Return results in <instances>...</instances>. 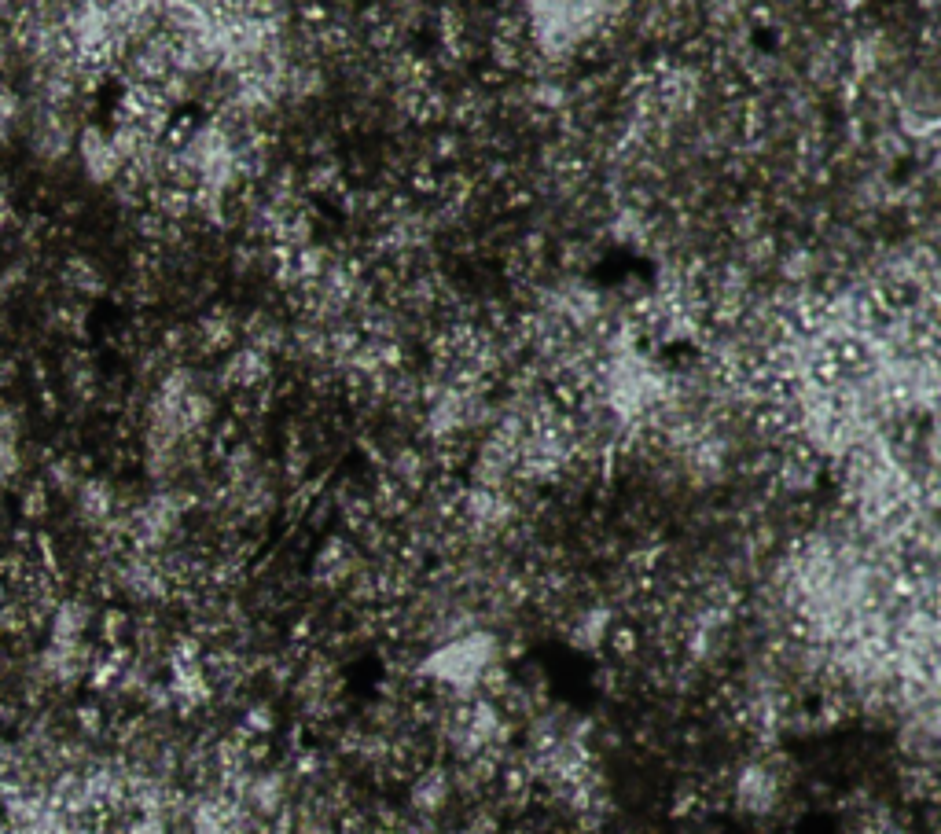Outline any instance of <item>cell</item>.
Returning a JSON list of instances; mask_svg holds the SVG:
<instances>
[{
	"label": "cell",
	"instance_id": "cell-1",
	"mask_svg": "<svg viewBox=\"0 0 941 834\" xmlns=\"http://www.w3.org/2000/svg\"><path fill=\"white\" fill-rule=\"evenodd\" d=\"M493 665H500L497 636L493 632H464V636H453L442 647H434L423 658L420 673L453 691H475L482 688V680Z\"/></svg>",
	"mask_w": 941,
	"mask_h": 834
},
{
	"label": "cell",
	"instance_id": "cell-2",
	"mask_svg": "<svg viewBox=\"0 0 941 834\" xmlns=\"http://www.w3.org/2000/svg\"><path fill=\"white\" fill-rule=\"evenodd\" d=\"M81 155H85V173H89V181H96V184L118 181V173H122V166H125L122 158L114 155L111 136H103L100 125L81 129Z\"/></svg>",
	"mask_w": 941,
	"mask_h": 834
},
{
	"label": "cell",
	"instance_id": "cell-3",
	"mask_svg": "<svg viewBox=\"0 0 941 834\" xmlns=\"http://www.w3.org/2000/svg\"><path fill=\"white\" fill-rule=\"evenodd\" d=\"M273 379V368H269V357L258 350H236L232 361L225 364V386H239V390H258V386H269Z\"/></svg>",
	"mask_w": 941,
	"mask_h": 834
},
{
	"label": "cell",
	"instance_id": "cell-4",
	"mask_svg": "<svg viewBox=\"0 0 941 834\" xmlns=\"http://www.w3.org/2000/svg\"><path fill=\"white\" fill-rule=\"evenodd\" d=\"M92 621V610L89 603H81V599H67V603H59L56 614H52V640L59 643V647H70V643H81V632L89 629Z\"/></svg>",
	"mask_w": 941,
	"mask_h": 834
},
{
	"label": "cell",
	"instance_id": "cell-5",
	"mask_svg": "<svg viewBox=\"0 0 941 834\" xmlns=\"http://www.w3.org/2000/svg\"><path fill=\"white\" fill-rule=\"evenodd\" d=\"M449 794H453V783H449L442 768H427L412 783V805L420 812H438L449 801Z\"/></svg>",
	"mask_w": 941,
	"mask_h": 834
},
{
	"label": "cell",
	"instance_id": "cell-6",
	"mask_svg": "<svg viewBox=\"0 0 941 834\" xmlns=\"http://www.w3.org/2000/svg\"><path fill=\"white\" fill-rule=\"evenodd\" d=\"M148 203L155 214H162L166 221H177V217L192 214V192H184V188H177V184H151L148 192Z\"/></svg>",
	"mask_w": 941,
	"mask_h": 834
},
{
	"label": "cell",
	"instance_id": "cell-7",
	"mask_svg": "<svg viewBox=\"0 0 941 834\" xmlns=\"http://www.w3.org/2000/svg\"><path fill=\"white\" fill-rule=\"evenodd\" d=\"M81 515L96 526H107L114 519V493L107 482H81Z\"/></svg>",
	"mask_w": 941,
	"mask_h": 834
},
{
	"label": "cell",
	"instance_id": "cell-8",
	"mask_svg": "<svg viewBox=\"0 0 941 834\" xmlns=\"http://www.w3.org/2000/svg\"><path fill=\"white\" fill-rule=\"evenodd\" d=\"M59 276H63V283H67V287H74V291L103 294L100 272L92 269L85 258H67V261H63V269H59Z\"/></svg>",
	"mask_w": 941,
	"mask_h": 834
},
{
	"label": "cell",
	"instance_id": "cell-9",
	"mask_svg": "<svg viewBox=\"0 0 941 834\" xmlns=\"http://www.w3.org/2000/svg\"><path fill=\"white\" fill-rule=\"evenodd\" d=\"M247 798L254 801V809H258V812L273 816V812L280 809V801H284V779H280V776L254 779V783L247 787Z\"/></svg>",
	"mask_w": 941,
	"mask_h": 834
},
{
	"label": "cell",
	"instance_id": "cell-10",
	"mask_svg": "<svg viewBox=\"0 0 941 834\" xmlns=\"http://www.w3.org/2000/svg\"><path fill=\"white\" fill-rule=\"evenodd\" d=\"M48 478H52V485H59L63 493H74L81 485V474H78V467H74V460H52L48 463Z\"/></svg>",
	"mask_w": 941,
	"mask_h": 834
},
{
	"label": "cell",
	"instance_id": "cell-11",
	"mask_svg": "<svg viewBox=\"0 0 941 834\" xmlns=\"http://www.w3.org/2000/svg\"><path fill=\"white\" fill-rule=\"evenodd\" d=\"M19 511H23V519H45V515H48L45 485H41V482L30 485V489L23 493V500H19Z\"/></svg>",
	"mask_w": 941,
	"mask_h": 834
},
{
	"label": "cell",
	"instance_id": "cell-12",
	"mask_svg": "<svg viewBox=\"0 0 941 834\" xmlns=\"http://www.w3.org/2000/svg\"><path fill=\"white\" fill-rule=\"evenodd\" d=\"M166 228H170V221H166L162 214H155V210L137 217V232L144 239H155V243H162V239H166Z\"/></svg>",
	"mask_w": 941,
	"mask_h": 834
},
{
	"label": "cell",
	"instance_id": "cell-13",
	"mask_svg": "<svg viewBox=\"0 0 941 834\" xmlns=\"http://www.w3.org/2000/svg\"><path fill=\"white\" fill-rule=\"evenodd\" d=\"M273 724H276V717H273V710H269V706H254V710L247 713V732L250 735L273 732Z\"/></svg>",
	"mask_w": 941,
	"mask_h": 834
},
{
	"label": "cell",
	"instance_id": "cell-14",
	"mask_svg": "<svg viewBox=\"0 0 941 834\" xmlns=\"http://www.w3.org/2000/svg\"><path fill=\"white\" fill-rule=\"evenodd\" d=\"M125 625H129V618H125L122 610H107V614H103V640L118 643V640H122Z\"/></svg>",
	"mask_w": 941,
	"mask_h": 834
},
{
	"label": "cell",
	"instance_id": "cell-15",
	"mask_svg": "<svg viewBox=\"0 0 941 834\" xmlns=\"http://www.w3.org/2000/svg\"><path fill=\"white\" fill-rule=\"evenodd\" d=\"M15 471H19V452L12 441H0V482H8Z\"/></svg>",
	"mask_w": 941,
	"mask_h": 834
},
{
	"label": "cell",
	"instance_id": "cell-16",
	"mask_svg": "<svg viewBox=\"0 0 941 834\" xmlns=\"http://www.w3.org/2000/svg\"><path fill=\"white\" fill-rule=\"evenodd\" d=\"M78 724H81V732H85V735H100L103 732V717H100V710H96V706H81V710H78Z\"/></svg>",
	"mask_w": 941,
	"mask_h": 834
},
{
	"label": "cell",
	"instance_id": "cell-17",
	"mask_svg": "<svg viewBox=\"0 0 941 834\" xmlns=\"http://www.w3.org/2000/svg\"><path fill=\"white\" fill-rule=\"evenodd\" d=\"M15 430H19V423H15V412L0 408V441H12Z\"/></svg>",
	"mask_w": 941,
	"mask_h": 834
},
{
	"label": "cell",
	"instance_id": "cell-18",
	"mask_svg": "<svg viewBox=\"0 0 941 834\" xmlns=\"http://www.w3.org/2000/svg\"><path fill=\"white\" fill-rule=\"evenodd\" d=\"M8 217H12V214H8V195L0 192V228H4V221H8Z\"/></svg>",
	"mask_w": 941,
	"mask_h": 834
},
{
	"label": "cell",
	"instance_id": "cell-19",
	"mask_svg": "<svg viewBox=\"0 0 941 834\" xmlns=\"http://www.w3.org/2000/svg\"><path fill=\"white\" fill-rule=\"evenodd\" d=\"M41 401H45V412L52 416V412H56V397H52V390H45V394H41Z\"/></svg>",
	"mask_w": 941,
	"mask_h": 834
}]
</instances>
